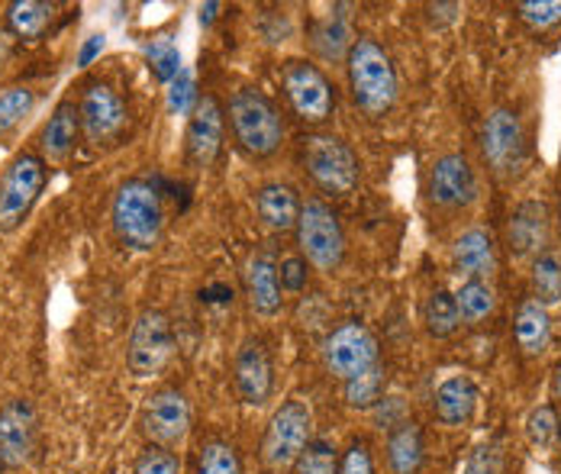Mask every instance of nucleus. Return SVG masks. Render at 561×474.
<instances>
[{"mask_svg": "<svg viewBox=\"0 0 561 474\" xmlns=\"http://www.w3.org/2000/svg\"><path fill=\"white\" fill-rule=\"evenodd\" d=\"M320 358L323 368L345 384L381 361V343L371 333V326H365L362 320H345L323 336Z\"/></svg>", "mask_w": 561, "mask_h": 474, "instance_id": "9d476101", "label": "nucleus"}, {"mask_svg": "<svg viewBox=\"0 0 561 474\" xmlns=\"http://www.w3.org/2000/svg\"><path fill=\"white\" fill-rule=\"evenodd\" d=\"M516 16L539 33L556 30L561 23V0H523L516 3Z\"/></svg>", "mask_w": 561, "mask_h": 474, "instance_id": "e433bc0d", "label": "nucleus"}, {"mask_svg": "<svg viewBox=\"0 0 561 474\" xmlns=\"http://www.w3.org/2000/svg\"><path fill=\"white\" fill-rule=\"evenodd\" d=\"M146 56H149V68L156 71V78L162 84H171L181 74V53H178V46H171L169 39L146 46Z\"/></svg>", "mask_w": 561, "mask_h": 474, "instance_id": "ea45409f", "label": "nucleus"}, {"mask_svg": "<svg viewBox=\"0 0 561 474\" xmlns=\"http://www.w3.org/2000/svg\"><path fill=\"white\" fill-rule=\"evenodd\" d=\"M455 303L461 326H481L497 307V291L491 288V281H461V288L455 291Z\"/></svg>", "mask_w": 561, "mask_h": 474, "instance_id": "2f4dec72", "label": "nucleus"}, {"mask_svg": "<svg viewBox=\"0 0 561 474\" xmlns=\"http://www.w3.org/2000/svg\"><path fill=\"white\" fill-rule=\"evenodd\" d=\"M313 442V411L304 397H287L268 416L262 436V462L268 472H290L304 449Z\"/></svg>", "mask_w": 561, "mask_h": 474, "instance_id": "423d86ee", "label": "nucleus"}, {"mask_svg": "<svg viewBox=\"0 0 561 474\" xmlns=\"http://www.w3.org/2000/svg\"><path fill=\"white\" fill-rule=\"evenodd\" d=\"M290 474H339V449L330 436H313Z\"/></svg>", "mask_w": 561, "mask_h": 474, "instance_id": "f704fd0d", "label": "nucleus"}, {"mask_svg": "<svg viewBox=\"0 0 561 474\" xmlns=\"http://www.w3.org/2000/svg\"><path fill=\"white\" fill-rule=\"evenodd\" d=\"M506 452L501 442H481L468 452L461 474H504Z\"/></svg>", "mask_w": 561, "mask_h": 474, "instance_id": "4c0bfd02", "label": "nucleus"}, {"mask_svg": "<svg viewBox=\"0 0 561 474\" xmlns=\"http://www.w3.org/2000/svg\"><path fill=\"white\" fill-rule=\"evenodd\" d=\"M78 136H81L78 104L75 101H58L56 111L49 114L43 132H39V155H43V162L61 165L75 152Z\"/></svg>", "mask_w": 561, "mask_h": 474, "instance_id": "5701e85b", "label": "nucleus"}, {"mask_svg": "<svg viewBox=\"0 0 561 474\" xmlns=\"http://www.w3.org/2000/svg\"><path fill=\"white\" fill-rule=\"evenodd\" d=\"M7 56H10V36H7V33H0V65L7 61Z\"/></svg>", "mask_w": 561, "mask_h": 474, "instance_id": "49530a36", "label": "nucleus"}, {"mask_svg": "<svg viewBox=\"0 0 561 474\" xmlns=\"http://www.w3.org/2000/svg\"><path fill=\"white\" fill-rule=\"evenodd\" d=\"M513 343L526 358L546 356L552 343V313L533 297H526L513 313Z\"/></svg>", "mask_w": 561, "mask_h": 474, "instance_id": "b1692460", "label": "nucleus"}, {"mask_svg": "<svg viewBox=\"0 0 561 474\" xmlns=\"http://www.w3.org/2000/svg\"><path fill=\"white\" fill-rule=\"evenodd\" d=\"M278 275H280V288L284 294H300L307 285H310V265L307 258L297 252V255H284L278 262Z\"/></svg>", "mask_w": 561, "mask_h": 474, "instance_id": "79ce46f5", "label": "nucleus"}, {"mask_svg": "<svg viewBox=\"0 0 561 474\" xmlns=\"http://www.w3.org/2000/svg\"><path fill=\"white\" fill-rule=\"evenodd\" d=\"M104 49H107V36H104V33L88 36V39L81 43V49H78V59H75V65H78V68H88V65L98 59Z\"/></svg>", "mask_w": 561, "mask_h": 474, "instance_id": "c03bdc74", "label": "nucleus"}, {"mask_svg": "<svg viewBox=\"0 0 561 474\" xmlns=\"http://www.w3.org/2000/svg\"><path fill=\"white\" fill-rule=\"evenodd\" d=\"M178 352V336H174V323L165 310L149 307L142 310L133 326H129V339H126V368L133 378L139 381H152L162 378L169 371Z\"/></svg>", "mask_w": 561, "mask_h": 474, "instance_id": "39448f33", "label": "nucleus"}, {"mask_svg": "<svg viewBox=\"0 0 561 474\" xmlns=\"http://www.w3.org/2000/svg\"><path fill=\"white\" fill-rule=\"evenodd\" d=\"M352 104L371 119H385L400 97V74L391 53L375 36H358L345 56Z\"/></svg>", "mask_w": 561, "mask_h": 474, "instance_id": "f257e3e1", "label": "nucleus"}, {"mask_svg": "<svg viewBox=\"0 0 561 474\" xmlns=\"http://www.w3.org/2000/svg\"><path fill=\"white\" fill-rule=\"evenodd\" d=\"M478 401H481L478 384L468 374H451L433 394V416L449 429H461L478 414Z\"/></svg>", "mask_w": 561, "mask_h": 474, "instance_id": "4be33fe9", "label": "nucleus"}, {"mask_svg": "<svg viewBox=\"0 0 561 474\" xmlns=\"http://www.w3.org/2000/svg\"><path fill=\"white\" fill-rule=\"evenodd\" d=\"M559 442H561V414H559Z\"/></svg>", "mask_w": 561, "mask_h": 474, "instance_id": "3c124183", "label": "nucleus"}, {"mask_svg": "<svg viewBox=\"0 0 561 474\" xmlns=\"http://www.w3.org/2000/svg\"><path fill=\"white\" fill-rule=\"evenodd\" d=\"M280 88L290 114L304 126H327L336 114V88L327 71L310 59H287L280 65Z\"/></svg>", "mask_w": 561, "mask_h": 474, "instance_id": "0eeeda50", "label": "nucleus"}, {"mask_svg": "<svg viewBox=\"0 0 561 474\" xmlns=\"http://www.w3.org/2000/svg\"><path fill=\"white\" fill-rule=\"evenodd\" d=\"M423 326L433 339H451L461 330V316H458V303H455V291L436 288L430 291L426 303H423Z\"/></svg>", "mask_w": 561, "mask_h": 474, "instance_id": "c756f323", "label": "nucleus"}, {"mask_svg": "<svg viewBox=\"0 0 561 474\" xmlns=\"http://www.w3.org/2000/svg\"><path fill=\"white\" fill-rule=\"evenodd\" d=\"M197 101H201V94H197V81H194V74H191V71H184V68H181V74L171 81L169 91H165V107H169L171 117H191V114H194V107H197Z\"/></svg>", "mask_w": 561, "mask_h": 474, "instance_id": "c9c22d12", "label": "nucleus"}, {"mask_svg": "<svg viewBox=\"0 0 561 474\" xmlns=\"http://www.w3.org/2000/svg\"><path fill=\"white\" fill-rule=\"evenodd\" d=\"M300 194L297 187L284 184V181H268L255 190V213L262 220V227L268 233H294L297 220H300Z\"/></svg>", "mask_w": 561, "mask_h": 474, "instance_id": "412c9836", "label": "nucleus"}, {"mask_svg": "<svg viewBox=\"0 0 561 474\" xmlns=\"http://www.w3.org/2000/svg\"><path fill=\"white\" fill-rule=\"evenodd\" d=\"M39 446V416L30 397H10L0 407V452L7 469H23L33 462Z\"/></svg>", "mask_w": 561, "mask_h": 474, "instance_id": "dca6fc26", "label": "nucleus"}, {"mask_svg": "<svg viewBox=\"0 0 561 474\" xmlns=\"http://www.w3.org/2000/svg\"><path fill=\"white\" fill-rule=\"evenodd\" d=\"M388 469L391 474H420L426 462V439L416 419H403L388 432Z\"/></svg>", "mask_w": 561, "mask_h": 474, "instance_id": "a878e982", "label": "nucleus"}, {"mask_svg": "<svg viewBox=\"0 0 561 474\" xmlns=\"http://www.w3.org/2000/svg\"><path fill=\"white\" fill-rule=\"evenodd\" d=\"M46 162L36 152H20L0 175V236L16 233L46 190Z\"/></svg>", "mask_w": 561, "mask_h": 474, "instance_id": "6e6552de", "label": "nucleus"}, {"mask_svg": "<svg viewBox=\"0 0 561 474\" xmlns=\"http://www.w3.org/2000/svg\"><path fill=\"white\" fill-rule=\"evenodd\" d=\"M294 236L307 265L323 275H333L345 262V230H342L339 213L327 200H317V197L304 200Z\"/></svg>", "mask_w": 561, "mask_h": 474, "instance_id": "1a4fd4ad", "label": "nucleus"}, {"mask_svg": "<svg viewBox=\"0 0 561 474\" xmlns=\"http://www.w3.org/2000/svg\"><path fill=\"white\" fill-rule=\"evenodd\" d=\"M226 117H229V129H232L236 146L249 159L265 162V159L278 155V149L284 146V119H280L278 104L265 91L239 88L229 97Z\"/></svg>", "mask_w": 561, "mask_h": 474, "instance_id": "7ed1b4c3", "label": "nucleus"}, {"mask_svg": "<svg viewBox=\"0 0 561 474\" xmlns=\"http://www.w3.org/2000/svg\"><path fill=\"white\" fill-rule=\"evenodd\" d=\"M426 197L439 210H468L478 200V175L461 152H446L433 162L426 178Z\"/></svg>", "mask_w": 561, "mask_h": 474, "instance_id": "2eb2a0df", "label": "nucleus"}, {"mask_svg": "<svg viewBox=\"0 0 561 474\" xmlns=\"http://www.w3.org/2000/svg\"><path fill=\"white\" fill-rule=\"evenodd\" d=\"M36 111V91L26 84H10L0 91V136H10Z\"/></svg>", "mask_w": 561, "mask_h": 474, "instance_id": "72a5a7b5", "label": "nucleus"}, {"mask_svg": "<svg viewBox=\"0 0 561 474\" xmlns=\"http://www.w3.org/2000/svg\"><path fill=\"white\" fill-rule=\"evenodd\" d=\"M232 384L245 407H268L275 397V358L259 336H245L232 356Z\"/></svg>", "mask_w": 561, "mask_h": 474, "instance_id": "4468645a", "label": "nucleus"}, {"mask_svg": "<svg viewBox=\"0 0 561 474\" xmlns=\"http://www.w3.org/2000/svg\"><path fill=\"white\" fill-rule=\"evenodd\" d=\"M342 10H348V7H345V3H336L330 16H323V20H317V23L310 26V49H313L317 59L327 61V65L345 61L352 43H355L352 26H348V13H342Z\"/></svg>", "mask_w": 561, "mask_h": 474, "instance_id": "393cba45", "label": "nucleus"}, {"mask_svg": "<svg viewBox=\"0 0 561 474\" xmlns=\"http://www.w3.org/2000/svg\"><path fill=\"white\" fill-rule=\"evenodd\" d=\"M371 416L378 419V426H381V429H388V432H391L397 423H403V419H407V416H403V401L388 394V397L371 411Z\"/></svg>", "mask_w": 561, "mask_h": 474, "instance_id": "37998d69", "label": "nucleus"}, {"mask_svg": "<svg viewBox=\"0 0 561 474\" xmlns=\"http://www.w3.org/2000/svg\"><path fill=\"white\" fill-rule=\"evenodd\" d=\"M242 288L252 313L259 316H278L284 307V288H280L278 258L272 252H252L242 268Z\"/></svg>", "mask_w": 561, "mask_h": 474, "instance_id": "6ab92c4d", "label": "nucleus"}, {"mask_svg": "<svg viewBox=\"0 0 561 474\" xmlns=\"http://www.w3.org/2000/svg\"><path fill=\"white\" fill-rule=\"evenodd\" d=\"M111 227L116 242L129 252H156L165 236V207L152 181L129 178L113 190Z\"/></svg>", "mask_w": 561, "mask_h": 474, "instance_id": "f03ea898", "label": "nucleus"}, {"mask_svg": "<svg viewBox=\"0 0 561 474\" xmlns=\"http://www.w3.org/2000/svg\"><path fill=\"white\" fill-rule=\"evenodd\" d=\"M194 474H245L239 446L229 439H220V436L204 439L197 449V459H194Z\"/></svg>", "mask_w": 561, "mask_h": 474, "instance_id": "7c9ffc66", "label": "nucleus"}, {"mask_svg": "<svg viewBox=\"0 0 561 474\" xmlns=\"http://www.w3.org/2000/svg\"><path fill=\"white\" fill-rule=\"evenodd\" d=\"M481 152L491 169V175L501 181H513L526 169V129L513 107H494L481 126Z\"/></svg>", "mask_w": 561, "mask_h": 474, "instance_id": "9b49d317", "label": "nucleus"}, {"mask_svg": "<svg viewBox=\"0 0 561 474\" xmlns=\"http://www.w3.org/2000/svg\"><path fill=\"white\" fill-rule=\"evenodd\" d=\"M133 474H181V462L171 449L162 446H142V452L133 462Z\"/></svg>", "mask_w": 561, "mask_h": 474, "instance_id": "58836bf2", "label": "nucleus"}, {"mask_svg": "<svg viewBox=\"0 0 561 474\" xmlns=\"http://www.w3.org/2000/svg\"><path fill=\"white\" fill-rule=\"evenodd\" d=\"M388 384H391V371H388L385 361H378L365 374H358V378L342 384V401L355 414H371L388 397Z\"/></svg>", "mask_w": 561, "mask_h": 474, "instance_id": "cd10ccee", "label": "nucleus"}, {"mask_svg": "<svg viewBox=\"0 0 561 474\" xmlns=\"http://www.w3.org/2000/svg\"><path fill=\"white\" fill-rule=\"evenodd\" d=\"M0 474H7V459H3V452H0Z\"/></svg>", "mask_w": 561, "mask_h": 474, "instance_id": "09e8293b", "label": "nucleus"}, {"mask_svg": "<svg viewBox=\"0 0 561 474\" xmlns=\"http://www.w3.org/2000/svg\"><path fill=\"white\" fill-rule=\"evenodd\" d=\"M78 119H81L84 139L94 149H101V146H111L113 139L126 129L129 111L111 84L91 81V84H84V91L78 97Z\"/></svg>", "mask_w": 561, "mask_h": 474, "instance_id": "ddd939ff", "label": "nucleus"}, {"mask_svg": "<svg viewBox=\"0 0 561 474\" xmlns=\"http://www.w3.org/2000/svg\"><path fill=\"white\" fill-rule=\"evenodd\" d=\"M139 429L146 436L149 446H162V449H178L184 446L187 432H191V401L181 388H156L142 411H139Z\"/></svg>", "mask_w": 561, "mask_h": 474, "instance_id": "f8f14e48", "label": "nucleus"}, {"mask_svg": "<svg viewBox=\"0 0 561 474\" xmlns=\"http://www.w3.org/2000/svg\"><path fill=\"white\" fill-rule=\"evenodd\" d=\"M529 291L533 300L542 303L546 310L559 307L561 303V252L559 248H542L533 258L529 268Z\"/></svg>", "mask_w": 561, "mask_h": 474, "instance_id": "c85d7f7f", "label": "nucleus"}, {"mask_svg": "<svg viewBox=\"0 0 561 474\" xmlns=\"http://www.w3.org/2000/svg\"><path fill=\"white\" fill-rule=\"evenodd\" d=\"M552 391H556V397H561V365L556 368V378H552Z\"/></svg>", "mask_w": 561, "mask_h": 474, "instance_id": "de8ad7c7", "label": "nucleus"}, {"mask_svg": "<svg viewBox=\"0 0 561 474\" xmlns=\"http://www.w3.org/2000/svg\"><path fill=\"white\" fill-rule=\"evenodd\" d=\"M339 474H375V455L368 439L355 436L345 452H339Z\"/></svg>", "mask_w": 561, "mask_h": 474, "instance_id": "a19ab883", "label": "nucleus"}, {"mask_svg": "<svg viewBox=\"0 0 561 474\" xmlns=\"http://www.w3.org/2000/svg\"><path fill=\"white\" fill-rule=\"evenodd\" d=\"M451 268L461 281H488L497 271V242L491 230L471 227L451 242Z\"/></svg>", "mask_w": 561, "mask_h": 474, "instance_id": "aec40b11", "label": "nucleus"}, {"mask_svg": "<svg viewBox=\"0 0 561 474\" xmlns=\"http://www.w3.org/2000/svg\"><path fill=\"white\" fill-rule=\"evenodd\" d=\"M297 159H300L304 175L330 197H348L358 187L362 165H358V155L352 152V146L342 136L307 132L300 139V146H297Z\"/></svg>", "mask_w": 561, "mask_h": 474, "instance_id": "20e7f679", "label": "nucleus"}, {"mask_svg": "<svg viewBox=\"0 0 561 474\" xmlns=\"http://www.w3.org/2000/svg\"><path fill=\"white\" fill-rule=\"evenodd\" d=\"M556 227H559V236H561V204H559V213H556Z\"/></svg>", "mask_w": 561, "mask_h": 474, "instance_id": "8fccbe9b", "label": "nucleus"}, {"mask_svg": "<svg viewBox=\"0 0 561 474\" xmlns=\"http://www.w3.org/2000/svg\"><path fill=\"white\" fill-rule=\"evenodd\" d=\"M56 10L58 7L49 0H13L7 7V26L16 39L39 43L53 30Z\"/></svg>", "mask_w": 561, "mask_h": 474, "instance_id": "bb28decb", "label": "nucleus"}, {"mask_svg": "<svg viewBox=\"0 0 561 474\" xmlns=\"http://www.w3.org/2000/svg\"><path fill=\"white\" fill-rule=\"evenodd\" d=\"M217 10H220V3H204L201 13H197V23H201V26H210V23L217 20Z\"/></svg>", "mask_w": 561, "mask_h": 474, "instance_id": "a18cd8bd", "label": "nucleus"}, {"mask_svg": "<svg viewBox=\"0 0 561 474\" xmlns=\"http://www.w3.org/2000/svg\"><path fill=\"white\" fill-rule=\"evenodd\" d=\"M552 217L542 200H523L506 220V252L513 258H536L542 248H549Z\"/></svg>", "mask_w": 561, "mask_h": 474, "instance_id": "a211bd4d", "label": "nucleus"}, {"mask_svg": "<svg viewBox=\"0 0 561 474\" xmlns=\"http://www.w3.org/2000/svg\"><path fill=\"white\" fill-rule=\"evenodd\" d=\"M523 432H526V442H529L533 452L549 455L559 446V411L552 404L533 407L526 423H523Z\"/></svg>", "mask_w": 561, "mask_h": 474, "instance_id": "473e14b6", "label": "nucleus"}, {"mask_svg": "<svg viewBox=\"0 0 561 474\" xmlns=\"http://www.w3.org/2000/svg\"><path fill=\"white\" fill-rule=\"evenodd\" d=\"M226 136V111L214 94H204L194 107V114L187 119V132H184V152L187 162L194 169H210L220 152H224Z\"/></svg>", "mask_w": 561, "mask_h": 474, "instance_id": "f3484780", "label": "nucleus"}]
</instances>
